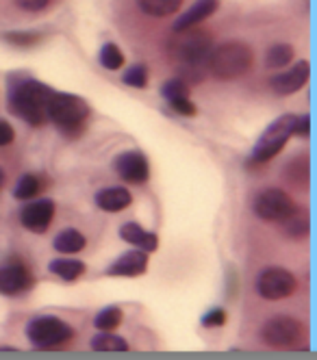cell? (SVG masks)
<instances>
[{
  "instance_id": "cell-1",
  "label": "cell",
  "mask_w": 317,
  "mask_h": 360,
  "mask_svg": "<svg viewBox=\"0 0 317 360\" xmlns=\"http://www.w3.org/2000/svg\"><path fill=\"white\" fill-rule=\"evenodd\" d=\"M55 94V89H50L48 85L29 79V76H15L9 81V111L20 117L22 122L31 124V126H42L48 109V100Z\"/></svg>"
},
{
  "instance_id": "cell-30",
  "label": "cell",
  "mask_w": 317,
  "mask_h": 360,
  "mask_svg": "<svg viewBox=\"0 0 317 360\" xmlns=\"http://www.w3.org/2000/svg\"><path fill=\"white\" fill-rule=\"evenodd\" d=\"M168 105H170V109H172L174 113L185 115V117H192V115H196V113H198L196 105H194V102H192L189 98H178V100L168 102Z\"/></svg>"
},
{
  "instance_id": "cell-26",
  "label": "cell",
  "mask_w": 317,
  "mask_h": 360,
  "mask_svg": "<svg viewBox=\"0 0 317 360\" xmlns=\"http://www.w3.org/2000/svg\"><path fill=\"white\" fill-rule=\"evenodd\" d=\"M122 308H118V306H107V308H102V311L96 315V319H94V326L100 330V332H111V330H116L120 323H122Z\"/></svg>"
},
{
  "instance_id": "cell-20",
  "label": "cell",
  "mask_w": 317,
  "mask_h": 360,
  "mask_svg": "<svg viewBox=\"0 0 317 360\" xmlns=\"http://www.w3.org/2000/svg\"><path fill=\"white\" fill-rule=\"evenodd\" d=\"M137 5L150 18H168L182 7V0H137Z\"/></svg>"
},
{
  "instance_id": "cell-25",
  "label": "cell",
  "mask_w": 317,
  "mask_h": 360,
  "mask_svg": "<svg viewBox=\"0 0 317 360\" xmlns=\"http://www.w3.org/2000/svg\"><path fill=\"white\" fill-rule=\"evenodd\" d=\"M98 59H100V65H102L104 70H109V72H116V70H120V68L126 63L124 53H122V50H120L113 41H107V44H104V46L100 48Z\"/></svg>"
},
{
  "instance_id": "cell-27",
  "label": "cell",
  "mask_w": 317,
  "mask_h": 360,
  "mask_svg": "<svg viewBox=\"0 0 317 360\" xmlns=\"http://www.w3.org/2000/svg\"><path fill=\"white\" fill-rule=\"evenodd\" d=\"M122 83L128 87H135V89H144L148 87V68L144 63H133L130 68L124 70L122 74Z\"/></svg>"
},
{
  "instance_id": "cell-3",
  "label": "cell",
  "mask_w": 317,
  "mask_h": 360,
  "mask_svg": "<svg viewBox=\"0 0 317 360\" xmlns=\"http://www.w3.org/2000/svg\"><path fill=\"white\" fill-rule=\"evenodd\" d=\"M89 115H92L89 105L83 98H78L74 94L55 91L48 100L46 117L66 135L74 137L76 133H81L85 128V124H87V120H89Z\"/></svg>"
},
{
  "instance_id": "cell-22",
  "label": "cell",
  "mask_w": 317,
  "mask_h": 360,
  "mask_svg": "<svg viewBox=\"0 0 317 360\" xmlns=\"http://www.w3.org/2000/svg\"><path fill=\"white\" fill-rule=\"evenodd\" d=\"M42 189H44V180L39 176L24 174V176H20V180L15 183L13 198L15 200H33L35 195H39Z\"/></svg>"
},
{
  "instance_id": "cell-28",
  "label": "cell",
  "mask_w": 317,
  "mask_h": 360,
  "mask_svg": "<svg viewBox=\"0 0 317 360\" xmlns=\"http://www.w3.org/2000/svg\"><path fill=\"white\" fill-rule=\"evenodd\" d=\"M192 89H189V83L182 81L180 76H174V79L166 81L163 87H161V96L172 102V100H178V98H189Z\"/></svg>"
},
{
  "instance_id": "cell-15",
  "label": "cell",
  "mask_w": 317,
  "mask_h": 360,
  "mask_svg": "<svg viewBox=\"0 0 317 360\" xmlns=\"http://www.w3.org/2000/svg\"><path fill=\"white\" fill-rule=\"evenodd\" d=\"M148 269V252L144 250H130L126 254H122L120 259L107 269L109 276H122V278H135L146 274Z\"/></svg>"
},
{
  "instance_id": "cell-24",
  "label": "cell",
  "mask_w": 317,
  "mask_h": 360,
  "mask_svg": "<svg viewBox=\"0 0 317 360\" xmlns=\"http://www.w3.org/2000/svg\"><path fill=\"white\" fill-rule=\"evenodd\" d=\"M280 224L285 228V235L292 237V239H304L309 235V217L304 213H300L298 209L287 219H282Z\"/></svg>"
},
{
  "instance_id": "cell-17",
  "label": "cell",
  "mask_w": 317,
  "mask_h": 360,
  "mask_svg": "<svg viewBox=\"0 0 317 360\" xmlns=\"http://www.w3.org/2000/svg\"><path fill=\"white\" fill-rule=\"evenodd\" d=\"M120 239L122 241H126V243H130V245H135V248H139V250H144V252H154L156 248H158V239H156V235L154 233H150V230H144L139 224H124L122 228H120Z\"/></svg>"
},
{
  "instance_id": "cell-6",
  "label": "cell",
  "mask_w": 317,
  "mask_h": 360,
  "mask_svg": "<svg viewBox=\"0 0 317 360\" xmlns=\"http://www.w3.org/2000/svg\"><path fill=\"white\" fill-rule=\"evenodd\" d=\"M294 126H296V115H282L274 120L266 133L261 135L252 150V163H268L276 154L287 146V141L294 137Z\"/></svg>"
},
{
  "instance_id": "cell-5",
  "label": "cell",
  "mask_w": 317,
  "mask_h": 360,
  "mask_svg": "<svg viewBox=\"0 0 317 360\" xmlns=\"http://www.w3.org/2000/svg\"><path fill=\"white\" fill-rule=\"evenodd\" d=\"M178 39L170 41V57L185 63V65H196L200 68L202 63H206L211 50H213V37L204 31L187 29V31H180Z\"/></svg>"
},
{
  "instance_id": "cell-8",
  "label": "cell",
  "mask_w": 317,
  "mask_h": 360,
  "mask_svg": "<svg viewBox=\"0 0 317 360\" xmlns=\"http://www.w3.org/2000/svg\"><path fill=\"white\" fill-rule=\"evenodd\" d=\"M298 287L296 276L282 267H268L259 274L256 280V291L263 300L268 302H278L289 297Z\"/></svg>"
},
{
  "instance_id": "cell-13",
  "label": "cell",
  "mask_w": 317,
  "mask_h": 360,
  "mask_svg": "<svg viewBox=\"0 0 317 360\" xmlns=\"http://www.w3.org/2000/svg\"><path fill=\"white\" fill-rule=\"evenodd\" d=\"M309 74H311L309 61H300L294 68H289V70H285L280 74H274L272 81H270V87L278 96H292V94L300 91L306 85Z\"/></svg>"
},
{
  "instance_id": "cell-14",
  "label": "cell",
  "mask_w": 317,
  "mask_h": 360,
  "mask_svg": "<svg viewBox=\"0 0 317 360\" xmlns=\"http://www.w3.org/2000/svg\"><path fill=\"white\" fill-rule=\"evenodd\" d=\"M218 9H220V0H196V3L174 22V33L198 27V24L209 20Z\"/></svg>"
},
{
  "instance_id": "cell-33",
  "label": "cell",
  "mask_w": 317,
  "mask_h": 360,
  "mask_svg": "<svg viewBox=\"0 0 317 360\" xmlns=\"http://www.w3.org/2000/svg\"><path fill=\"white\" fill-rule=\"evenodd\" d=\"M15 139V131H13V126L5 120H0V148H5L9 146L11 141Z\"/></svg>"
},
{
  "instance_id": "cell-4",
  "label": "cell",
  "mask_w": 317,
  "mask_h": 360,
  "mask_svg": "<svg viewBox=\"0 0 317 360\" xmlns=\"http://www.w3.org/2000/svg\"><path fill=\"white\" fill-rule=\"evenodd\" d=\"M76 337L70 323L52 315H39L26 323V339L35 349H55Z\"/></svg>"
},
{
  "instance_id": "cell-23",
  "label": "cell",
  "mask_w": 317,
  "mask_h": 360,
  "mask_svg": "<svg viewBox=\"0 0 317 360\" xmlns=\"http://www.w3.org/2000/svg\"><path fill=\"white\" fill-rule=\"evenodd\" d=\"M294 46H289V44H274V46H270V50L266 53V65L268 68H274V70H278V68H285V65H289L292 63V59H294Z\"/></svg>"
},
{
  "instance_id": "cell-12",
  "label": "cell",
  "mask_w": 317,
  "mask_h": 360,
  "mask_svg": "<svg viewBox=\"0 0 317 360\" xmlns=\"http://www.w3.org/2000/svg\"><path fill=\"white\" fill-rule=\"evenodd\" d=\"M33 276L29 267H24L22 263H11L0 267V295L15 297L26 293L33 287Z\"/></svg>"
},
{
  "instance_id": "cell-32",
  "label": "cell",
  "mask_w": 317,
  "mask_h": 360,
  "mask_svg": "<svg viewBox=\"0 0 317 360\" xmlns=\"http://www.w3.org/2000/svg\"><path fill=\"white\" fill-rule=\"evenodd\" d=\"M294 135L306 139L311 135V117L304 113L302 117H296V126H294Z\"/></svg>"
},
{
  "instance_id": "cell-2",
  "label": "cell",
  "mask_w": 317,
  "mask_h": 360,
  "mask_svg": "<svg viewBox=\"0 0 317 360\" xmlns=\"http://www.w3.org/2000/svg\"><path fill=\"white\" fill-rule=\"evenodd\" d=\"M254 63L252 48L244 41H224L211 50L206 59L209 72L216 76L218 81H235L250 72Z\"/></svg>"
},
{
  "instance_id": "cell-34",
  "label": "cell",
  "mask_w": 317,
  "mask_h": 360,
  "mask_svg": "<svg viewBox=\"0 0 317 360\" xmlns=\"http://www.w3.org/2000/svg\"><path fill=\"white\" fill-rule=\"evenodd\" d=\"M15 3H18V7H20V9L35 13V11H42V9H46L50 0H15Z\"/></svg>"
},
{
  "instance_id": "cell-21",
  "label": "cell",
  "mask_w": 317,
  "mask_h": 360,
  "mask_svg": "<svg viewBox=\"0 0 317 360\" xmlns=\"http://www.w3.org/2000/svg\"><path fill=\"white\" fill-rule=\"evenodd\" d=\"M92 349L94 352H102V354H120V352H126L128 349V343L118 337V334L111 332H100L92 339Z\"/></svg>"
},
{
  "instance_id": "cell-18",
  "label": "cell",
  "mask_w": 317,
  "mask_h": 360,
  "mask_svg": "<svg viewBox=\"0 0 317 360\" xmlns=\"http://www.w3.org/2000/svg\"><path fill=\"white\" fill-rule=\"evenodd\" d=\"M52 245H55V250L59 254H78V252L85 250L87 239L83 237V233H78L76 228H66V230H61V233L55 237Z\"/></svg>"
},
{
  "instance_id": "cell-9",
  "label": "cell",
  "mask_w": 317,
  "mask_h": 360,
  "mask_svg": "<svg viewBox=\"0 0 317 360\" xmlns=\"http://www.w3.org/2000/svg\"><path fill=\"white\" fill-rule=\"evenodd\" d=\"M296 209V202L282 189H268L254 200V215L263 221H282Z\"/></svg>"
},
{
  "instance_id": "cell-31",
  "label": "cell",
  "mask_w": 317,
  "mask_h": 360,
  "mask_svg": "<svg viewBox=\"0 0 317 360\" xmlns=\"http://www.w3.org/2000/svg\"><path fill=\"white\" fill-rule=\"evenodd\" d=\"M226 319H228V315H226L224 308H211V311L204 313V317H202V326L204 328H220L226 323Z\"/></svg>"
},
{
  "instance_id": "cell-7",
  "label": "cell",
  "mask_w": 317,
  "mask_h": 360,
  "mask_svg": "<svg viewBox=\"0 0 317 360\" xmlns=\"http://www.w3.org/2000/svg\"><path fill=\"white\" fill-rule=\"evenodd\" d=\"M302 337V323L294 317L278 315L263 323L261 339L272 349H289L294 347Z\"/></svg>"
},
{
  "instance_id": "cell-10",
  "label": "cell",
  "mask_w": 317,
  "mask_h": 360,
  "mask_svg": "<svg viewBox=\"0 0 317 360\" xmlns=\"http://www.w3.org/2000/svg\"><path fill=\"white\" fill-rule=\"evenodd\" d=\"M52 219H55V202L50 198L31 200L26 207L20 211V221L26 230H31L35 235H44L50 228Z\"/></svg>"
},
{
  "instance_id": "cell-35",
  "label": "cell",
  "mask_w": 317,
  "mask_h": 360,
  "mask_svg": "<svg viewBox=\"0 0 317 360\" xmlns=\"http://www.w3.org/2000/svg\"><path fill=\"white\" fill-rule=\"evenodd\" d=\"M3 180H5V172L0 169V185H3Z\"/></svg>"
},
{
  "instance_id": "cell-11",
  "label": "cell",
  "mask_w": 317,
  "mask_h": 360,
  "mask_svg": "<svg viewBox=\"0 0 317 360\" xmlns=\"http://www.w3.org/2000/svg\"><path fill=\"white\" fill-rule=\"evenodd\" d=\"M116 172L122 180L130 185H142L148 180L150 176V163H148V157L139 150H128V152H122L120 157L116 159Z\"/></svg>"
},
{
  "instance_id": "cell-19",
  "label": "cell",
  "mask_w": 317,
  "mask_h": 360,
  "mask_svg": "<svg viewBox=\"0 0 317 360\" xmlns=\"http://www.w3.org/2000/svg\"><path fill=\"white\" fill-rule=\"evenodd\" d=\"M50 274H55L57 278L66 280V282H74L76 278H81L85 271V263L76 261V259H55L48 265Z\"/></svg>"
},
{
  "instance_id": "cell-16",
  "label": "cell",
  "mask_w": 317,
  "mask_h": 360,
  "mask_svg": "<svg viewBox=\"0 0 317 360\" xmlns=\"http://www.w3.org/2000/svg\"><path fill=\"white\" fill-rule=\"evenodd\" d=\"M133 195L126 187H107L96 193V207L107 213H120L130 207Z\"/></svg>"
},
{
  "instance_id": "cell-29",
  "label": "cell",
  "mask_w": 317,
  "mask_h": 360,
  "mask_svg": "<svg viewBox=\"0 0 317 360\" xmlns=\"http://www.w3.org/2000/svg\"><path fill=\"white\" fill-rule=\"evenodd\" d=\"M5 41L11 44V46H18V48H31V46L42 41V33H35V31H13V33L5 35Z\"/></svg>"
}]
</instances>
